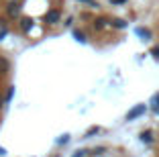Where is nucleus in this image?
Segmentation results:
<instances>
[{
	"mask_svg": "<svg viewBox=\"0 0 159 157\" xmlns=\"http://www.w3.org/2000/svg\"><path fill=\"white\" fill-rule=\"evenodd\" d=\"M19 27H20L23 33L31 35V31H33V27H35V21L31 19V16H20V19H19Z\"/></svg>",
	"mask_w": 159,
	"mask_h": 157,
	"instance_id": "nucleus-4",
	"label": "nucleus"
},
{
	"mask_svg": "<svg viewBox=\"0 0 159 157\" xmlns=\"http://www.w3.org/2000/svg\"><path fill=\"white\" fill-rule=\"evenodd\" d=\"M61 23V10L57 8H51L45 12V25H49V27H55V25Z\"/></svg>",
	"mask_w": 159,
	"mask_h": 157,
	"instance_id": "nucleus-3",
	"label": "nucleus"
},
{
	"mask_svg": "<svg viewBox=\"0 0 159 157\" xmlns=\"http://www.w3.org/2000/svg\"><path fill=\"white\" fill-rule=\"evenodd\" d=\"M71 25H74V16L70 14V16H67V19L63 21V27H71Z\"/></svg>",
	"mask_w": 159,
	"mask_h": 157,
	"instance_id": "nucleus-20",
	"label": "nucleus"
},
{
	"mask_svg": "<svg viewBox=\"0 0 159 157\" xmlns=\"http://www.w3.org/2000/svg\"><path fill=\"white\" fill-rule=\"evenodd\" d=\"M149 106H151V112H153V114H157V110H159V92L151 96V100H149Z\"/></svg>",
	"mask_w": 159,
	"mask_h": 157,
	"instance_id": "nucleus-12",
	"label": "nucleus"
},
{
	"mask_svg": "<svg viewBox=\"0 0 159 157\" xmlns=\"http://www.w3.org/2000/svg\"><path fill=\"white\" fill-rule=\"evenodd\" d=\"M71 37H74L78 43H82V45H86V43H88V35H86L82 29H71Z\"/></svg>",
	"mask_w": 159,
	"mask_h": 157,
	"instance_id": "nucleus-6",
	"label": "nucleus"
},
{
	"mask_svg": "<svg viewBox=\"0 0 159 157\" xmlns=\"http://www.w3.org/2000/svg\"><path fill=\"white\" fill-rule=\"evenodd\" d=\"M108 27L116 29V31H125V29H129V23H126L125 19H110V25Z\"/></svg>",
	"mask_w": 159,
	"mask_h": 157,
	"instance_id": "nucleus-7",
	"label": "nucleus"
},
{
	"mask_svg": "<svg viewBox=\"0 0 159 157\" xmlns=\"http://www.w3.org/2000/svg\"><path fill=\"white\" fill-rule=\"evenodd\" d=\"M157 116H159V110H157Z\"/></svg>",
	"mask_w": 159,
	"mask_h": 157,
	"instance_id": "nucleus-23",
	"label": "nucleus"
},
{
	"mask_svg": "<svg viewBox=\"0 0 159 157\" xmlns=\"http://www.w3.org/2000/svg\"><path fill=\"white\" fill-rule=\"evenodd\" d=\"M6 35H8V29H2V27H0V43L6 39Z\"/></svg>",
	"mask_w": 159,
	"mask_h": 157,
	"instance_id": "nucleus-19",
	"label": "nucleus"
},
{
	"mask_svg": "<svg viewBox=\"0 0 159 157\" xmlns=\"http://www.w3.org/2000/svg\"><path fill=\"white\" fill-rule=\"evenodd\" d=\"M147 112H149V106H147V104H135V106H133L131 110L126 112L125 118L129 120V122H133V120H139L141 116H145Z\"/></svg>",
	"mask_w": 159,
	"mask_h": 157,
	"instance_id": "nucleus-1",
	"label": "nucleus"
},
{
	"mask_svg": "<svg viewBox=\"0 0 159 157\" xmlns=\"http://www.w3.org/2000/svg\"><path fill=\"white\" fill-rule=\"evenodd\" d=\"M14 94H16V88H14V84H10L8 88H6V94H4V104H10V102H12Z\"/></svg>",
	"mask_w": 159,
	"mask_h": 157,
	"instance_id": "nucleus-11",
	"label": "nucleus"
},
{
	"mask_svg": "<svg viewBox=\"0 0 159 157\" xmlns=\"http://www.w3.org/2000/svg\"><path fill=\"white\" fill-rule=\"evenodd\" d=\"M94 29L96 31H102V29H106L108 25H110V19H106V16H98V19H94Z\"/></svg>",
	"mask_w": 159,
	"mask_h": 157,
	"instance_id": "nucleus-8",
	"label": "nucleus"
},
{
	"mask_svg": "<svg viewBox=\"0 0 159 157\" xmlns=\"http://www.w3.org/2000/svg\"><path fill=\"white\" fill-rule=\"evenodd\" d=\"M20 12H23V4H20L19 0H8L6 2V14H8L10 19H20Z\"/></svg>",
	"mask_w": 159,
	"mask_h": 157,
	"instance_id": "nucleus-2",
	"label": "nucleus"
},
{
	"mask_svg": "<svg viewBox=\"0 0 159 157\" xmlns=\"http://www.w3.org/2000/svg\"><path fill=\"white\" fill-rule=\"evenodd\" d=\"M8 72H10V61L0 55V76H6Z\"/></svg>",
	"mask_w": 159,
	"mask_h": 157,
	"instance_id": "nucleus-10",
	"label": "nucleus"
},
{
	"mask_svg": "<svg viewBox=\"0 0 159 157\" xmlns=\"http://www.w3.org/2000/svg\"><path fill=\"white\" fill-rule=\"evenodd\" d=\"M70 133H63V135H59V137H57L55 139V145H57V147H61V145H67V143H70Z\"/></svg>",
	"mask_w": 159,
	"mask_h": 157,
	"instance_id": "nucleus-13",
	"label": "nucleus"
},
{
	"mask_svg": "<svg viewBox=\"0 0 159 157\" xmlns=\"http://www.w3.org/2000/svg\"><path fill=\"white\" fill-rule=\"evenodd\" d=\"M149 55H153L155 59H159V45H153V47H151V51H149Z\"/></svg>",
	"mask_w": 159,
	"mask_h": 157,
	"instance_id": "nucleus-17",
	"label": "nucleus"
},
{
	"mask_svg": "<svg viewBox=\"0 0 159 157\" xmlns=\"http://www.w3.org/2000/svg\"><path fill=\"white\" fill-rule=\"evenodd\" d=\"M88 155H90V149H75L71 157H88Z\"/></svg>",
	"mask_w": 159,
	"mask_h": 157,
	"instance_id": "nucleus-15",
	"label": "nucleus"
},
{
	"mask_svg": "<svg viewBox=\"0 0 159 157\" xmlns=\"http://www.w3.org/2000/svg\"><path fill=\"white\" fill-rule=\"evenodd\" d=\"M126 2H129V0H110V4H112V6H125Z\"/></svg>",
	"mask_w": 159,
	"mask_h": 157,
	"instance_id": "nucleus-18",
	"label": "nucleus"
},
{
	"mask_svg": "<svg viewBox=\"0 0 159 157\" xmlns=\"http://www.w3.org/2000/svg\"><path fill=\"white\" fill-rule=\"evenodd\" d=\"M139 141H141V143H145V145H151L155 141V139H153V131H143V133L139 135Z\"/></svg>",
	"mask_w": 159,
	"mask_h": 157,
	"instance_id": "nucleus-9",
	"label": "nucleus"
},
{
	"mask_svg": "<svg viewBox=\"0 0 159 157\" xmlns=\"http://www.w3.org/2000/svg\"><path fill=\"white\" fill-rule=\"evenodd\" d=\"M135 35L141 41H151V39H153V31L147 29V27H135Z\"/></svg>",
	"mask_w": 159,
	"mask_h": 157,
	"instance_id": "nucleus-5",
	"label": "nucleus"
},
{
	"mask_svg": "<svg viewBox=\"0 0 159 157\" xmlns=\"http://www.w3.org/2000/svg\"><path fill=\"white\" fill-rule=\"evenodd\" d=\"M4 155H6V149H4V147H0V157H4Z\"/></svg>",
	"mask_w": 159,
	"mask_h": 157,
	"instance_id": "nucleus-22",
	"label": "nucleus"
},
{
	"mask_svg": "<svg viewBox=\"0 0 159 157\" xmlns=\"http://www.w3.org/2000/svg\"><path fill=\"white\" fill-rule=\"evenodd\" d=\"M78 2H80V4H88V6H90V4L94 2V0H78Z\"/></svg>",
	"mask_w": 159,
	"mask_h": 157,
	"instance_id": "nucleus-21",
	"label": "nucleus"
},
{
	"mask_svg": "<svg viewBox=\"0 0 159 157\" xmlns=\"http://www.w3.org/2000/svg\"><path fill=\"white\" fill-rule=\"evenodd\" d=\"M104 151H106V147H104V145H100V147H94L92 151H90V155H102Z\"/></svg>",
	"mask_w": 159,
	"mask_h": 157,
	"instance_id": "nucleus-16",
	"label": "nucleus"
},
{
	"mask_svg": "<svg viewBox=\"0 0 159 157\" xmlns=\"http://www.w3.org/2000/svg\"><path fill=\"white\" fill-rule=\"evenodd\" d=\"M98 133H100V127H96V125H94V127H90V129L84 133V139H92L94 135H98Z\"/></svg>",
	"mask_w": 159,
	"mask_h": 157,
	"instance_id": "nucleus-14",
	"label": "nucleus"
}]
</instances>
